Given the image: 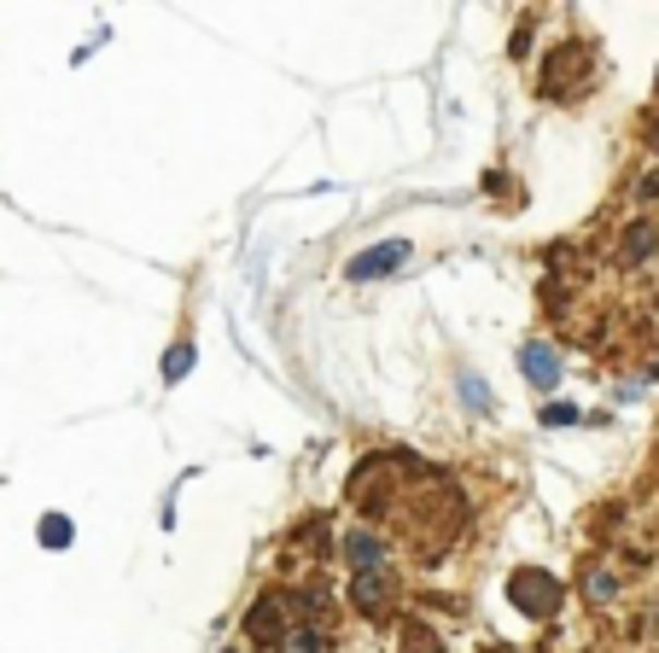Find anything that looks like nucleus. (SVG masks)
Returning a JSON list of instances; mask_svg holds the SVG:
<instances>
[{
  "instance_id": "obj_1",
  "label": "nucleus",
  "mask_w": 659,
  "mask_h": 653,
  "mask_svg": "<svg viewBox=\"0 0 659 653\" xmlns=\"http://www.w3.org/2000/svg\"><path fill=\"white\" fill-rule=\"evenodd\" d=\"M514 601L526 613H549L554 601H561V583H554L549 572H514Z\"/></svg>"
},
{
  "instance_id": "obj_2",
  "label": "nucleus",
  "mask_w": 659,
  "mask_h": 653,
  "mask_svg": "<svg viewBox=\"0 0 659 653\" xmlns=\"http://www.w3.org/2000/svg\"><path fill=\"white\" fill-rule=\"evenodd\" d=\"M409 257V245H380V251H368V257L350 263V280H374L380 269H392V263Z\"/></svg>"
},
{
  "instance_id": "obj_3",
  "label": "nucleus",
  "mask_w": 659,
  "mask_h": 653,
  "mask_svg": "<svg viewBox=\"0 0 659 653\" xmlns=\"http://www.w3.org/2000/svg\"><path fill=\"white\" fill-rule=\"evenodd\" d=\"M357 607L368 618H385V583L380 578H357Z\"/></svg>"
},
{
  "instance_id": "obj_4",
  "label": "nucleus",
  "mask_w": 659,
  "mask_h": 653,
  "mask_svg": "<svg viewBox=\"0 0 659 653\" xmlns=\"http://www.w3.org/2000/svg\"><path fill=\"white\" fill-rule=\"evenodd\" d=\"M403 653H444L427 625H403Z\"/></svg>"
},
{
  "instance_id": "obj_5",
  "label": "nucleus",
  "mask_w": 659,
  "mask_h": 653,
  "mask_svg": "<svg viewBox=\"0 0 659 653\" xmlns=\"http://www.w3.org/2000/svg\"><path fill=\"white\" fill-rule=\"evenodd\" d=\"M350 555H357V566H374V560H380V543H368V537H350Z\"/></svg>"
},
{
  "instance_id": "obj_6",
  "label": "nucleus",
  "mask_w": 659,
  "mask_h": 653,
  "mask_svg": "<svg viewBox=\"0 0 659 653\" xmlns=\"http://www.w3.org/2000/svg\"><path fill=\"white\" fill-rule=\"evenodd\" d=\"M188 362H193V350H170V367H164V379H181V374H188Z\"/></svg>"
},
{
  "instance_id": "obj_7",
  "label": "nucleus",
  "mask_w": 659,
  "mask_h": 653,
  "mask_svg": "<svg viewBox=\"0 0 659 653\" xmlns=\"http://www.w3.org/2000/svg\"><path fill=\"white\" fill-rule=\"evenodd\" d=\"M648 251V222H636V233H631V245H624V257H642Z\"/></svg>"
}]
</instances>
